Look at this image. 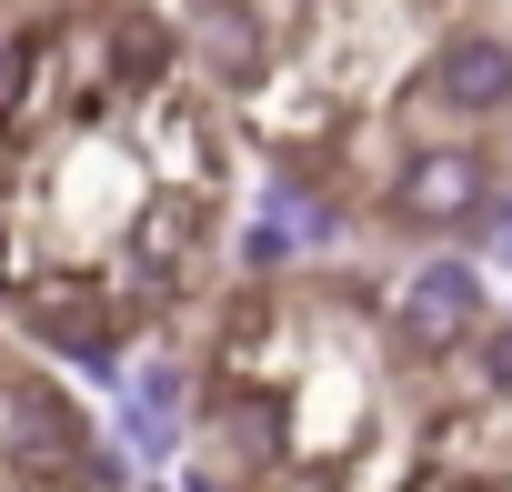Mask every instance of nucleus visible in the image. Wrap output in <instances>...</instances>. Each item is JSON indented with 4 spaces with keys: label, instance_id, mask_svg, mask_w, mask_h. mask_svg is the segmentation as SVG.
I'll return each mask as SVG.
<instances>
[{
    "label": "nucleus",
    "instance_id": "nucleus-1",
    "mask_svg": "<svg viewBox=\"0 0 512 492\" xmlns=\"http://www.w3.org/2000/svg\"><path fill=\"white\" fill-rule=\"evenodd\" d=\"M492 332V282L472 252H422L392 292V342L412 362H442V352H472Z\"/></svg>",
    "mask_w": 512,
    "mask_h": 492
},
{
    "label": "nucleus",
    "instance_id": "nucleus-2",
    "mask_svg": "<svg viewBox=\"0 0 512 492\" xmlns=\"http://www.w3.org/2000/svg\"><path fill=\"white\" fill-rule=\"evenodd\" d=\"M492 191H502V171H492L482 141H432V151H412L392 171V221L402 231H442V252H462L482 231V211H492Z\"/></svg>",
    "mask_w": 512,
    "mask_h": 492
},
{
    "label": "nucleus",
    "instance_id": "nucleus-3",
    "mask_svg": "<svg viewBox=\"0 0 512 492\" xmlns=\"http://www.w3.org/2000/svg\"><path fill=\"white\" fill-rule=\"evenodd\" d=\"M422 101L452 111V121H502L512 111V31H482V21H452L422 61Z\"/></svg>",
    "mask_w": 512,
    "mask_h": 492
},
{
    "label": "nucleus",
    "instance_id": "nucleus-4",
    "mask_svg": "<svg viewBox=\"0 0 512 492\" xmlns=\"http://www.w3.org/2000/svg\"><path fill=\"white\" fill-rule=\"evenodd\" d=\"M0 452H11V472H91V422L51 392V382H11V392H0Z\"/></svg>",
    "mask_w": 512,
    "mask_h": 492
},
{
    "label": "nucleus",
    "instance_id": "nucleus-5",
    "mask_svg": "<svg viewBox=\"0 0 512 492\" xmlns=\"http://www.w3.org/2000/svg\"><path fill=\"white\" fill-rule=\"evenodd\" d=\"M191 61H201L221 91H251V81H272L282 31H272L262 0H191Z\"/></svg>",
    "mask_w": 512,
    "mask_h": 492
},
{
    "label": "nucleus",
    "instance_id": "nucleus-6",
    "mask_svg": "<svg viewBox=\"0 0 512 492\" xmlns=\"http://www.w3.org/2000/svg\"><path fill=\"white\" fill-rule=\"evenodd\" d=\"M171 51H181V41H171V21H141V11H121V21H111V81L151 91V81L171 71Z\"/></svg>",
    "mask_w": 512,
    "mask_h": 492
},
{
    "label": "nucleus",
    "instance_id": "nucleus-7",
    "mask_svg": "<svg viewBox=\"0 0 512 492\" xmlns=\"http://www.w3.org/2000/svg\"><path fill=\"white\" fill-rule=\"evenodd\" d=\"M121 452H131V462H181V412H141V402H121Z\"/></svg>",
    "mask_w": 512,
    "mask_h": 492
},
{
    "label": "nucleus",
    "instance_id": "nucleus-8",
    "mask_svg": "<svg viewBox=\"0 0 512 492\" xmlns=\"http://www.w3.org/2000/svg\"><path fill=\"white\" fill-rule=\"evenodd\" d=\"M121 402H141V412H181V402H191V382H181V362H141Z\"/></svg>",
    "mask_w": 512,
    "mask_h": 492
},
{
    "label": "nucleus",
    "instance_id": "nucleus-9",
    "mask_svg": "<svg viewBox=\"0 0 512 492\" xmlns=\"http://www.w3.org/2000/svg\"><path fill=\"white\" fill-rule=\"evenodd\" d=\"M472 372H482V392H492V402H512V322H492V332L472 342Z\"/></svg>",
    "mask_w": 512,
    "mask_h": 492
},
{
    "label": "nucleus",
    "instance_id": "nucleus-10",
    "mask_svg": "<svg viewBox=\"0 0 512 492\" xmlns=\"http://www.w3.org/2000/svg\"><path fill=\"white\" fill-rule=\"evenodd\" d=\"M462 252H472V262H512V181L492 191V211H482V231L462 241Z\"/></svg>",
    "mask_w": 512,
    "mask_h": 492
},
{
    "label": "nucleus",
    "instance_id": "nucleus-11",
    "mask_svg": "<svg viewBox=\"0 0 512 492\" xmlns=\"http://www.w3.org/2000/svg\"><path fill=\"white\" fill-rule=\"evenodd\" d=\"M292 252H302V241H292L282 221H251V231H241V262H251V272H282Z\"/></svg>",
    "mask_w": 512,
    "mask_h": 492
},
{
    "label": "nucleus",
    "instance_id": "nucleus-12",
    "mask_svg": "<svg viewBox=\"0 0 512 492\" xmlns=\"http://www.w3.org/2000/svg\"><path fill=\"white\" fill-rule=\"evenodd\" d=\"M0 292H21V282H11V231H0Z\"/></svg>",
    "mask_w": 512,
    "mask_h": 492
}]
</instances>
